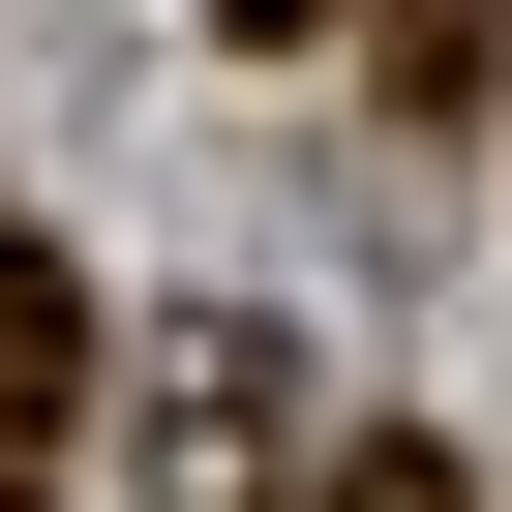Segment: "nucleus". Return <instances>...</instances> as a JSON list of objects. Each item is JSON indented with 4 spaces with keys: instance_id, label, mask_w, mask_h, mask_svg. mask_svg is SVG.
Here are the masks:
<instances>
[{
    "instance_id": "f257e3e1",
    "label": "nucleus",
    "mask_w": 512,
    "mask_h": 512,
    "mask_svg": "<svg viewBox=\"0 0 512 512\" xmlns=\"http://www.w3.org/2000/svg\"><path fill=\"white\" fill-rule=\"evenodd\" d=\"M362 512H452V482H422V452H392V482H362Z\"/></svg>"
}]
</instances>
